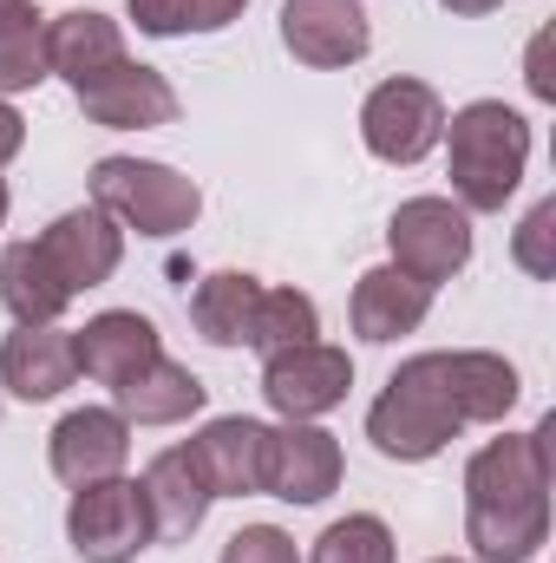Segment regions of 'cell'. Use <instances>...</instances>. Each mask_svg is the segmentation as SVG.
<instances>
[{"instance_id": "6da1fadb", "label": "cell", "mask_w": 556, "mask_h": 563, "mask_svg": "<svg viewBox=\"0 0 556 563\" xmlns=\"http://www.w3.org/2000/svg\"><path fill=\"white\" fill-rule=\"evenodd\" d=\"M551 538V420L504 432L465 465V544L478 563H531Z\"/></svg>"}, {"instance_id": "7a4b0ae2", "label": "cell", "mask_w": 556, "mask_h": 563, "mask_svg": "<svg viewBox=\"0 0 556 563\" xmlns=\"http://www.w3.org/2000/svg\"><path fill=\"white\" fill-rule=\"evenodd\" d=\"M458 432H465V407H458V394H452L445 354H413V361L387 380V394L374 400V413H367V439H374L387 459H400V465L438 459Z\"/></svg>"}, {"instance_id": "3957f363", "label": "cell", "mask_w": 556, "mask_h": 563, "mask_svg": "<svg viewBox=\"0 0 556 563\" xmlns=\"http://www.w3.org/2000/svg\"><path fill=\"white\" fill-rule=\"evenodd\" d=\"M452 139V197L458 210H504L531 164V125L504 99H471L445 119Z\"/></svg>"}, {"instance_id": "277c9868", "label": "cell", "mask_w": 556, "mask_h": 563, "mask_svg": "<svg viewBox=\"0 0 556 563\" xmlns=\"http://www.w3.org/2000/svg\"><path fill=\"white\" fill-rule=\"evenodd\" d=\"M92 203L138 236H184L203 210V190L184 170L151 164V157H99L92 164Z\"/></svg>"}, {"instance_id": "5b68a950", "label": "cell", "mask_w": 556, "mask_h": 563, "mask_svg": "<svg viewBox=\"0 0 556 563\" xmlns=\"http://www.w3.org/2000/svg\"><path fill=\"white\" fill-rule=\"evenodd\" d=\"M66 538L86 563H132L138 551L157 544V525H151V505H144V485L132 478H92L73 492L66 505Z\"/></svg>"}, {"instance_id": "8992f818", "label": "cell", "mask_w": 556, "mask_h": 563, "mask_svg": "<svg viewBox=\"0 0 556 563\" xmlns=\"http://www.w3.org/2000/svg\"><path fill=\"white\" fill-rule=\"evenodd\" d=\"M387 250H393V269L438 288L471 263V210H458L452 197H413V203L393 210Z\"/></svg>"}, {"instance_id": "52a82bcc", "label": "cell", "mask_w": 556, "mask_h": 563, "mask_svg": "<svg viewBox=\"0 0 556 563\" xmlns=\"http://www.w3.org/2000/svg\"><path fill=\"white\" fill-rule=\"evenodd\" d=\"M360 139L380 164H419L445 139V99L425 79H387L360 106Z\"/></svg>"}, {"instance_id": "ba28073f", "label": "cell", "mask_w": 556, "mask_h": 563, "mask_svg": "<svg viewBox=\"0 0 556 563\" xmlns=\"http://www.w3.org/2000/svg\"><path fill=\"white\" fill-rule=\"evenodd\" d=\"M347 387H354V361L347 347H327V341H301L263 361V394L281 420H321L347 400Z\"/></svg>"}, {"instance_id": "9c48e42d", "label": "cell", "mask_w": 556, "mask_h": 563, "mask_svg": "<svg viewBox=\"0 0 556 563\" xmlns=\"http://www.w3.org/2000/svg\"><path fill=\"white\" fill-rule=\"evenodd\" d=\"M33 243H40V256L53 263V276L66 282L73 295H86V288L112 282V269L125 263V230H119V223H112L99 203L53 217V223H46Z\"/></svg>"}, {"instance_id": "30bf717a", "label": "cell", "mask_w": 556, "mask_h": 563, "mask_svg": "<svg viewBox=\"0 0 556 563\" xmlns=\"http://www.w3.org/2000/svg\"><path fill=\"white\" fill-rule=\"evenodd\" d=\"M281 46L301 59V66H354L367 59L374 46V26H367V7L360 0H288L281 7Z\"/></svg>"}, {"instance_id": "8fae6325", "label": "cell", "mask_w": 556, "mask_h": 563, "mask_svg": "<svg viewBox=\"0 0 556 563\" xmlns=\"http://www.w3.org/2000/svg\"><path fill=\"white\" fill-rule=\"evenodd\" d=\"M341 445L334 432H321L314 420H288L281 432H269V472H263V492L288 498V505H321L334 485H341Z\"/></svg>"}, {"instance_id": "7c38bea8", "label": "cell", "mask_w": 556, "mask_h": 563, "mask_svg": "<svg viewBox=\"0 0 556 563\" xmlns=\"http://www.w3.org/2000/svg\"><path fill=\"white\" fill-rule=\"evenodd\" d=\"M46 452H53V478L79 492V485H92V478H119V472H125V459H132V426L119 420L112 407H79V413H66V420L53 426Z\"/></svg>"}, {"instance_id": "4fadbf2b", "label": "cell", "mask_w": 556, "mask_h": 563, "mask_svg": "<svg viewBox=\"0 0 556 563\" xmlns=\"http://www.w3.org/2000/svg\"><path fill=\"white\" fill-rule=\"evenodd\" d=\"M79 106H86V119L105 125V132H157V125L177 119V86H170L164 73H151V66L119 59L112 73H99V79L79 92Z\"/></svg>"}, {"instance_id": "5bb4252c", "label": "cell", "mask_w": 556, "mask_h": 563, "mask_svg": "<svg viewBox=\"0 0 556 563\" xmlns=\"http://www.w3.org/2000/svg\"><path fill=\"white\" fill-rule=\"evenodd\" d=\"M190 459L216 498H249V492H263V472H269V426L243 420V413L210 420L190 439Z\"/></svg>"}, {"instance_id": "9a60e30c", "label": "cell", "mask_w": 556, "mask_h": 563, "mask_svg": "<svg viewBox=\"0 0 556 563\" xmlns=\"http://www.w3.org/2000/svg\"><path fill=\"white\" fill-rule=\"evenodd\" d=\"M157 354H164V347H157V328L144 321L138 308H105V314H92V321L73 334V361H79V374L99 380V387L132 380V374L151 367Z\"/></svg>"}, {"instance_id": "2e32d148", "label": "cell", "mask_w": 556, "mask_h": 563, "mask_svg": "<svg viewBox=\"0 0 556 563\" xmlns=\"http://www.w3.org/2000/svg\"><path fill=\"white\" fill-rule=\"evenodd\" d=\"M125 59V33H119V20H105V13H53L46 20V73H59L73 92H86L99 73H112Z\"/></svg>"}, {"instance_id": "e0dca14e", "label": "cell", "mask_w": 556, "mask_h": 563, "mask_svg": "<svg viewBox=\"0 0 556 563\" xmlns=\"http://www.w3.org/2000/svg\"><path fill=\"white\" fill-rule=\"evenodd\" d=\"M73 380H79L73 334H59V328H13L7 334V347H0V387L7 394H20V400H59Z\"/></svg>"}, {"instance_id": "ac0fdd59", "label": "cell", "mask_w": 556, "mask_h": 563, "mask_svg": "<svg viewBox=\"0 0 556 563\" xmlns=\"http://www.w3.org/2000/svg\"><path fill=\"white\" fill-rule=\"evenodd\" d=\"M210 478L197 472V459H190V445H170V452H157L151 465H144V505H151V525H157V538H190L203 518H210Z\"/></svg>"}, {"instance_id": "d6986e66", "label": "cell", "mask_w": 556, "mask_h": 563, "mask_svg": "<svg viewBox=\"0 0 556 563\" xmlns=\"http://www.w3.org/2000/svg\"><path fill=\"white\" fill-rule=\"evenodd\" d=\"M425 314H432V288L413 282L407 269H393V263L354 282V334L360 341H400Z\"/></svg>"}, {"instance_id": "ffe728a7", "label": "cell", "mask_w": 556, "mask_h": 563, "mask_svg": "<svg viewBox=\"0 0 556 563\" xmlns=\"http://www.w3.org/2000/svg\"><path fill=\"white\" fill-rule=\"evenodd\" d=\"M203 394H210V387H203L190 367H177V361L157 354L151 367H138L132 380L112 387V400H119L112 413H119L125 426H177V420H190V413L203 407Z\"/></svg>"}, {"instance_id": "44dd1931", "label": "cell", "mask_w": 556, "mask_h": 563, "mask_svg": "<svg viewBox=\"0 0 556 563\" xmlns=\"http://www.w3.org/2000/svg\"><path fill=\"white\" fill-rule=\"evenodd\" d=\"M0 301L20 328H53L73 301V288L53 276V263L40 256V243H13L0 256Z\"/></svg>"}, {"instance_id": "7402d4cb", "label": "cell", "mask_w": 556, "mask_h": 563, "mask_svg": "<svg viewBox=\"0 0 556 563\" xmlns=\"http://www.w3.org/2000/svg\"><path fill=\"white\" fill-rule=\"evenodd\" d=\"M256 301H263V282L256 276H243V269H216V276L197 282V295H190V321H197V334L216 341V347H249Z\"/></svg>"}, {"instance_id": "603a6c76", "label": "cell", "mask_w": 556, "mask_h": 563, "mask_svg": "<svg viewBox=\"0 0 556 563\" xmlns=\"http://www.w3.org/2000/svg\"><path fill=\"white\" fill-rule=\"evenodd\" d=\"M445 374H452V394L465 407V426H498L518 407V367L504 354L458 347V354H445Z\"/></svg>"}, {"instance_id": "cb8c5ba5", "label": "cell", "mask_w": 556, "mask_h": 563, "mask_svg": "<svg viewBox=\"0 0 556 563\" xmlns=\"http://www.w3.org/2000/svg\"><path fill=\"white\" fill-rule=\"evenodd\" d=\"M46 79V26L33 0H0V92H26Z\"/></svg>"}, {"instance_id": "d4e9b609", "label": "cell", "mask_w": 556, "mask_h": 563, "mask_svg": "<svg viewBox=\"0 0 556 563\" xmlns=\"http://www.w3.org/2000/svg\"><path fill=\"white\" fill-rule=\"evenodd\" d=\"M321 334V308L301 295V288H263L256 301V328H249V347L281 354V347H301Z\"/></svg>"}, {"instance_id": "484cf974", "label": "cell", "mask_w": 556, "mask_h": 563, "mask_svg": "<svg viewBox=\"0 0 556 563\" xmlns=\"http://www.w3.org/2000/svg\"><path fill=\"white\" fill-rule=\"evenodd\" d=\"M249 0H132V20L151 40H177V33H223Z\"/></svg>"}, {"instance_id": "4316f807", "label": "cell", "mask_w": 556, "mask_h": 563, "mask_svg": "<svg viewBox=\"0 0 556 563\" xmlns=\"http://www.w3.org/2000/svg\"><path fill=\"white\" fill-rule=\"evenodd\" d=\"M314 563H393V531H387L374 511L334 518V525L314 538Z\"/></svg>"}, {"instance_id": "83f0119b", "label": "cell", "mask_w": 556, "mask_h": 563, "mask_svg": "<svg viewBox=\"0 0 556 563\" xmlns=\"http://www.w3.org/2000/svg\"><path fill=\"white\" fill-rule=\"evenodd\" d=\"M511 256H518V269L537 282L556 276V203L544 197L524 223H518V243H511Z\"/></svg>"}, {"instance_id": "f1b7e54d", "label": "cell", "mask_w": 556, "mask_h": 563, "mask_svg": "<svg viewBox=\"0 0 556 563\" xmlns=\"http://www.w3.org/2000/svg\"><path fill=\"white\" fill-rule=\"evenodd\" d=\"M223 563H301V551H294V538L276 531V525H243L223 544Z\"/></svg>"}, {"instance_id": "f546056e", "label": "cell", "mask_w": 556, "mask_h": 563, "mask_svg": "<svg viewBox=\"0 0 556 563\" xmlns=\"http://www.w3.org/2000/svg\"><path fill=\"white\" fill-rule=\"evenodd\" d=\"M531 92L537 99H556V79H551V33L531 40Z\"/></svg>"}, {"instance_id": "4dcf8cb0", "label": "cell", "mask_w": 556, "mask_h": 563, "mask_svg": "<svg viewBox=\"0 0 556 563\" xmlns=\"http://www.w3.org/2000/svg\"><path fill=\"white\" fill-rule=\"evenodd\" d=\"M20 144H26V119L0 99V164H7V157H20Z\"/></svg>"}, {"instance_id": "1f68e13d", "label": "cell", "mask_w": 556, "mask_h": 563, "mask_svg": "<svg viewBox=\"0 0 556 563\" xmlns=\"http://www.w3.org/2000/svg\"><path fill=\"white\" fill-rule=\"evenodd\" d=\"M438 7H445V13H498L504 0H438Z\"/></svg>"}, {"instance_id": "d6a6232c", "label": "cell", "mask_w": 556, "mask_h": 563, "mask_svg": "<svg viewBox=\"0 0 556 563\" xmlns=\"http://www.w3.org/2000/svg\"><path fill=\"white\" fill-rule=\"evenodd\" d=\"M7 203H13V197H7V184H0V223H7Z\"/></svg>"}, {"instance_id": "836d02e7", "label": "cell", "mask_w": 556, "mask_h": 563, "mask_svg": "<svg viewBox=\"0 0 556 563\" xmlns=\"http://www.w3.org/2000/svg\"><path fill=\"white\" fill-rule=\"evenodd\" d=\"M432 563H458V558H432Z\"/></svg>"}]
</instances>
